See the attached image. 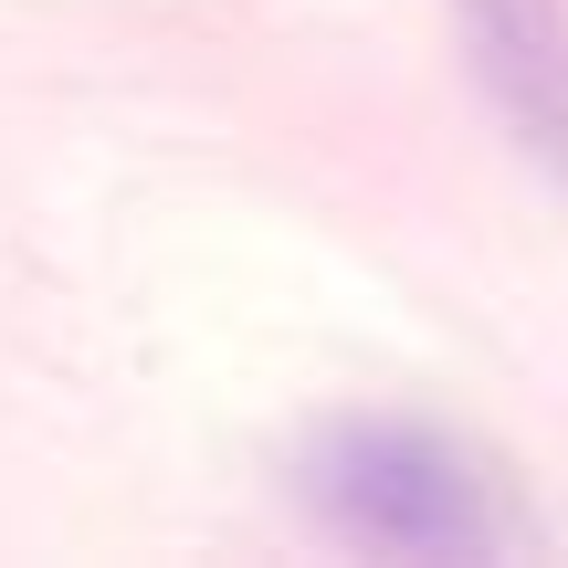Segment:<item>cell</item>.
<instances>
[{
    "mask_svg": "<svg viewBox=\"0 0 568 568\" xmlns=\"http://www.w3.org/2000/svg\"><path fill=\"white\" fill-rule=\"evenodd\" d=\"M295 495L316 527L368 558H506L527 548L516 506L453 432L422 422H326L295 453Z\"/></svg>",
    "mask_w": 568,
    "mask_h": 568,
    "instance_id": "obj_1",
    "label": "cell"
},
{
    "mask_svg": "<svg viewBox=\"0 0 568 568\" xmlns=\"http://www.w3.org/2000/svg\"><path fill=\"white\" fill-rule=\"evenodd\" d=\"M485 105L537 169H568V11L558 0H453Z\"/></svg>",
    "mask_w": 568,
    "mask_h": 568,
    "instance_id": "obj_2",
    "label": "cell"
}]
</instances>
